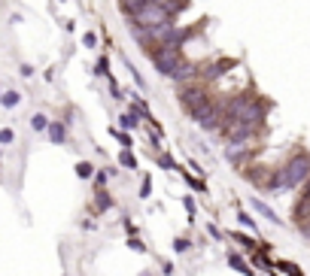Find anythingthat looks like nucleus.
<instances>
[{
  "instance_id": "f257e3e1",
  "label": "nucleus",
  "mask_w": 310,
  "mask_h": 276,
  "mask_svg": "<svg viewBox=\"0 0 310 276\" xmlns=\"http://www.w3.org/2000/svg\"><path fill=\"white\" fill-rule=\"evenodd\" d=\"M280 173V191L283 188H295L301 185V182L310 176V152H304V149H298V152L286 161V164L277 170Z\"/></svg>"
},
{
  "instance_id": "f03ea898",
  "label": "nucleus",
  "mask_w": 310,
  "mask_h": 276,
  "mask_svg": "<svg viewBox=\"0 0 310 276\" xmlns=\"http://www.w3.org/2000/svg\"><path fill=\"white\" fill-rule=\"evenodd\" d=\"M246 179L256 182L261 191H280V173H277V170H271V167H265V164L246 167Z\"/></svg>"
},
{
  "instance_id": "7ed1b4c3",
  "label": "nucleus",
  "mask_w": 310,
  "mask_h": 276,
  "mask_svg": "<svg viewBox=\"0 0 310 276\" xmlns=\"http://www.w3.org/2000/svg\"><path fill=\"white\" fill-rule=\"evenodd\" d=\"M292 218H295L298 225L310 222V176L304 179V188L298 191V198H295V206H292Z\"/></svg>"
},
{
  "instance_id": "20e7f679",
  "label": "nucleus",
  "mask_w": 310,
  "mask_h": 276,
  "mask_svg": "<svg viewBox=\"0 0 310 276\" xmlns=\"http://www.w3.org/2000/svg\"><path fill=\"white\" fill-rule=\"evenodd\" d=\"M252 206H256V210H259V213H265V215L271 218V222H280V218H277V215H274V213H271V210H268V206H265V203H261V200H252Z\"/></svg>"
},
{
  "instance_id": "39448f33",
  "label": "nucleus",
  "mask_w": 310,
  "mask_h": 276,
  "mask_svg": "<svg viewBox=\"0 0 310 276\" xmlns=\"http://www.w3.org/2000/svg\"><path fill=\"white\" fill-rule=\"evenodd\" d=\"M231 264H234V267H237V270H244V273H249V267H246V264H244V261H240L237 255H231Z\"/></svg>"
},
{
  "instance_id": "423d86ee",
  "label": "nucleus",
  "mask_w": 310,
  "mask_h": 276,
  "mask_svg": "<svg viewBox=\"0 0 310 276\" xmlns=\"http://www.w3.org/2000/svg\"><path fill=\"white\" fill-rule=\"evenodd\" d=\"M122 164H125V167H137V164H134V155H128V152L122 155Z\"/></svg>"
}]
</instances>
